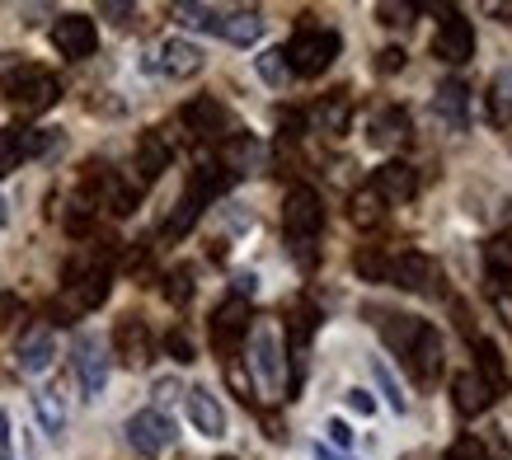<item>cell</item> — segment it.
I'll use <instances>...</instances> for the list:
<instances>
[{"label": "cell", "instance_id": "8d00e7d4", "mask_svg": "<svg viewBox=\"0 0 512 460\" xmlns=\"http://www.w3.org/2000/svg\"><path fill=\"white\" fill-rule=\"evenodd\" d=\"M376 19H381L386 29H404V24H414V5H404V0L390 5V0H381V5H376Z\"/></svg>", "mask_w": 512, "mask_h": 460}, {"label": "cell", "instance_id": "7dc6e473", "mask_svg": "<svg viewBox=\"0 0 512 460\" xmlns=\"http://www.w3.org/2000/svg\"><path fill=\"white\" fill-rule=\"evenodd\" d=\"M104 15H113V24H127V19H132V5H118V0H109V5H104Z\"/></svg>", "mask_w": 512, "mask_h": 460}, {"label": "cell", "instance_id": "8fae6325", "mask_svg": "<svg viewBox=\"0 0 512 460\" xmlns=\"http://www.w3.org/2000/svg\"><path fill=\"white\" fill-rule=\"evenodd\" d=\"M156 66L170 80H193L202 66H207V52H202L193 38H165V43L156 47Z\"/></svg>", "mask_w": 512, "mask_h": 460}, {"label": "cell", "instance_id": "681fc988", "mask_svg": "<svg viewBox=\"0 0 512 460\" xmlns=\"http://www.w3.org/2000/svg\"><path fill=\"white\" fill-rule=\"evenodd\" d=\"M5 451H10V414L0 409V456H5Z\"/></svg>", "mask_w": 512, "mask_h": 460}, {"label": "cell", "instance_id": "9a60e30c", "mask_svg": "<svg viewBox=\"0 0 512 460\" xmlns=\"http://www.w3.org/2000/svg\"><path fill=\"white\" fill-rule=\"evenodd\" d=\"M367 141H372L376 151H395L409 141V113L400 104H386L376 108L372 118H367Z\"/></svg>", "mask_w": 512, "mask_h": 460}, {"label": "cell", "instance_id": "d590c367", "mask_svg": "<svg viewBox=\"0 0 512 460\" xmlns=\"http://www.w3.org/2000/svg\"><path fill=\"white\" fill-rule=\"evenodd\" d=\"M353 273L362 277V282H386V259H381L376 249H362L353 259Z\"/></svg>", "mask_w": 512, "mask_h": 460}, {"label": "cell", "instance_id": "f5cc1de1", "mask_svg": "<svg viewBox=\"0 0 512 460\" xmlns=\"http://www.w3.org/2000/svg\"><path fill=\"white\" fill-rule=\"evenodd\" d=\"M5 221H10V212H5V198H0V226H5Z\"/></svg>", "mask_w": 512, "mask_h": 460}, {"label": "cell", "instance_id": "6da1fadb", "mask_svg": "<svg viewBox=\"0 0 512 460\" xmlns=\"http://www.w3.org/2000/svg\"><path fill=\"white\" fill-rule=\"evenodd\" d=\"M249 376H254V385H259L268 399H278L282 385H287L282 334L273 329V324H254V334H249Z\"/></svg>", "mask_w": 512, "mask_h": 460}, {"label": "cell", "instance_id": "836d02e7", "mask_svg": "<svg viewBox=\"0 0 512 460\" xmlns=\"http://www.w3.org/2000/svg\"><path fill=\"white\" fill-rule=\"evenodd\" d=\"M254 71H259V80H264V85H273V90H278L282 80L292 76V71H287V57H282V47H268V52H259V57H254Z\"/></svg>", "mask_w": 512, "mask_h": 460}, {"label": "cell", "instance_id": "60d3db41", "mask_svg": "<svg viewBox=\"0 0 512 460\" xmlns=\"http://www.w3.org/2000/svg\"><path fill=\"white\" fill-rule=\"evenodd\" d=\"M165 353H170L179 367H188V362H193V343H188L184 329H170V334H165Z\"/></svg>", "mask_w": 512, "mask_h": 460}, {"label": "cell", "instance_id": "d6a6232c", "mask_svg": "<svg viewBox=\"0 0 512 460\" xmlns=\"http://www.w3.org/2000/svg\"><path fill=\"white\" fill-rule=\"evenodd\" d=\"M484 259H489V282L494 287H512V240H494L484 249Z\"/></svg>", "mask_w": 512, "mask_h": 460}, {"label": "cell", "instance_id": "5bb4252c", "mask_svg": "<svg viewBox=\"0 0 512 460\" xmlns=\"http://www.w3.org/2000/svg\"><path fill=\"white\" fill-rule=\"evenodd\" d=\"M245 334H249V301H240V296L221 301V306L212 310V343H217L221 353H231Z\"/></svg>", "mask_w": 512, "mask_h": 460}, {"label": "cell", "instance_id": "2e32d148", "mask_svg": "<svg viewBox=\"0 0 512 460\" xmlns=\"http://www.w3.org/2000/svg\"><path fill=\"white\" fill-rule=\"evenodd\" d=\"M433 113L451 132H470V85L466 80H447L433 99Z\"/></svg>", "mask_w": 512, "mask_h": 460}, {"label": "cell", "instance_id": "9c48e42d", "mask_svg": "<svg viewBox=\"0 0 512 460\" xmlns=\"http://www.w3.org/2000/svg\"><path fill=\"white\" fill-rule=\"evenodd\" d=\"M433 52L447 66H466L470 57H475V29H470V19L447 10V19H442V29H437V38H433Z\"/></svg>", "mask_w": 512, "mask_h": 460}, {"label": "cell", "instance_id": "4dcf8cb0", "mask_svg": "<svg viewBox=\"0 0 512 460\" xmlns=\"http://www.w3.org/2000/svg\"><path fill=\"white\" fill-rule=\"evenodd\" d=\"M372 376H376V390H381V399H386L390 409H395V414H409V395H404V385L395 381V371H390L381 357L372 362Z\"/></svg>", "mask_w": 512, "mask_h": 460}, {"label": "cell", "instance_id": "1f68e13d", "mask_svg": "<svg viewBox=\"0 0 512 460\" xmlns=\"http://www.w3.org/2000/svg\"><path fill=\"white\" fill-rule=\"evenodd\" d=\"M489 113H494L498 127L512 123V71H498L494 85H489Z\"/></svg>", "mask_w": 512, "mask_h": 460}, {"label": "cell", "instance_id": "cb8c5ba5", "mask_svg": "<svg viewBox=\"0 0 512 460\" xmlns=\"http://www.w3.org/2000/svg\"><path fill=\"white\" fill-rule=\"evenodd\" d=\"M170 141L160 137V132H151V137H141L137 146V174H141V184H156L160 174L170 169Z\"/></svg>", "mask_w": 512, "mask_h": 460}, {"label": "cell", "instance_id": "83f0119b", "mask_svg": "<svg viewBox=\"0 0 512 460\" xmlns=\"http://www.w3.org/2000/svg\"><path fill=\"white\" fill-rule=\"evenodd\" d=\"M348 216H353V226L372 230V226H381V216H386V202H381V193H376L372 184H367V188H357L353 198H348Z\"/></svg>", "mask_w": 512, "mask_h": 460}, {"label": "cell", "instance_id": "f546056e", "mask_svg": "<svg viewBox=\"0 0 512 460\" xmlns=\"http://www.w3.org/2000/svg\"><path fill=\"white\" fill-rule=\"evenodd\" d=\"M174 19H179L184 29H198V33H217L221 29L217 5H193V0H179V5H174Z\"/></svg>", "mask_w": 512, "mask_h": 460}, {"label": "cell", "instance_id": "7a4b0ae2", "mask_svg": "<svg viewBox=\"0 0 512 460\" xmlns=\"http://www.w3.org/2000/svg\"><path fill=\"white\" fill-rule=\"evenodd\" d=\"M339 33L334 29H301L292 38V43L282 47V57H287V71L292 76H325L329 66H334V57H339Z\"/></svg>", "mask_w": 512, "mask_h": 460}, {"label": "cell", "instance_id": "4fadbf2b", "mask_svg": "<svg viewBox=\"0 0 512 460\" xmlns=\"http://www.w3.org/2000/svg\"><path fill=\"white\" fill-rule=\"evenodd\" d=\"M113 353H118V362H123V367H132V371L146 367V362H151V353H156L146 320H137V315L118 320V329H113Z\"/></svg>", "mask_w": 512, "mask_h": 460}, {"label": "cell", "instance_id": "ba28073f", "mask_svg": "<svg viewBox=\"0 0 512 460\" xmlns=\"http://www.w3.org/2000/svg\"><path fill=\"white\" fill-rule=\"evenodd\" d=\"M52 47H57L62 57H71V62H85V57H94V47H99V29H94V19L62 15L57 24H52Z\"/></svg>", "mask_w": 512, "mask_h": 460}, {"label": "cell", "instance_id": "ffe728a7", "mask_svg": "<svg viewBox=\"0 0 512 460\" xmlns=\"http://www.w3.org/2000/svg\"><path fill=\"white\" fill-rule=\"evenodd\" d=\"M409 371H414V381L419 385H428V381H437V371H442V334H437L433 324L419 334V343L409 348Z\"/></svg>", "mask_w": 512, "mask_h": 460}, {"label": "cell", "instance_id": "3957f363", "mask_svg": "<svg viewBox=\"0 0 512 460\" xmlns=\"http://www.w3.org/2000/svg\"><path fill=\"white\" fill-rule=\"evenodd\" d=\"M5 94H10V104L19 113H47L62 99V85H57V76H47L38 66H19V71L5 76Z\"/></svg>", "mask_w": 512, "mask_h": 460}, {"label": "cell", "instance_id": "4316f807", "mask_svg": "<svg viewBox=\"0 0 512 460\" xmlns=\"http://www.w3.org/2000/svg\"><path fill=\"white\" fill-rule=\"evenodd\" d=\"M348 118H353V104H348V94H329L325 104L315 108V127L320 132H329V137H343L348 132Z\"/></svg>", "mask_w": 512, "mask_h": 460}, {"label": "cell", "instance_id": "74e56055", "mask_svg": "<svg viewBox=\"0 0 512 460\" xmlns=\"http://www.w3.org/2000/svg\"><path fill=\"white\" fill-rule=\"evenodd\" d=\"M447 460H489V446L466 432V437H456V442L447 446Z\"/></svg>", "mask_w": 512, "mask_h": 460}, {"label": "cell", "instance_id": "603a6c76", "mask_svg": "<svg viewBox=\"0 0 512 460\" xmlns=\"http://www.w3.org/2000/svg\"><path fill=\"white\" fill-rule=\"evenodd\" d=\"M33 418H38V428H43L52 442H62L66 423H71V414H66V399L57 395V390H38V395H33Z\"/></svg>", "mask_w": 512, "mask_h": 460}, {"label": "cell", "instance_id": "52a82bcc", "mask_svg": "<svg viewBox=\"0 0 512 460\" xmlns=\"http://www.w3.org/2000/svg\"><path fill=\"white\" fill-rule=\"evenodd\" d=\"M71 367H76L80 399L104 395V385H109V353H104V343H99V338L76 334V343H71Z\"/></svg>", "mask_w": 512, "mask_h": 460}, {"label": "cell", "instance_id": "5b68a950", "mask_svg": "<svg viewBox=\"0 0 512 460\" xmlns=\"http://www.w3.org/2000/svg\"><path fill=\"white\" fill-rule=\"evenodd\" d=\"M123 432H127V446L146 460L165 456V451L174 446V437H179V432H174V418L160 414V409H141V414H132Z\"/></svg>", "mask_w": 512, "mask_h": 460}, {"label": "cell", "instance_id": "e575fe53", "mask_svg": "<svg viewBox=\"0 0 512 460\" xmlns=\"http://www.w3.org/2000/svg\"><path fill=\"white\" fill-rule=\"evenodd\" d=\"M165 296H170L174 306H188V301H193V268H174V273L165 277Z\"/></svg>", "mask_w": 512, "mask_h": 460}, {"label": "cell", "instance_id": "c3c4849f", "mask_svg": "<svg viewBox=\"0 0 512 460\" xmlns=\"http://www.w3.org/2000/svg\"><path fill=\"white\" fill-rule=\"evenodd\" d=\"M226 376H231V385L240 390V399H249V376L240 367H226Z\"/></svg>", "mask_w": 512, "mask_h": 460}, {"label": "cell", "instance_id": "7402d4cb", "mask_svg": "<svg viewBox=\"0 0 512 460\" xmlns=\"http://www.w3.org/2000/svg\"><path fill=\"white\" fill-rule=\"evenodd\" d=\"M221 38L231 47H254L264 38V15L259 10H231V15H221Z\"/></svg>", "mask_w": 512, "mask_h": 460}, {"label": "cell", "instance_id": "44dd1931", "mask_svg": "<svg viewBox=\"0 0 512 460\" xmlns=\"http://www.w3.org/2000/svg\"><path fill=\"white\" fill-rule=\"evenodd\" d=\"M376 329H381V343H386L395 357H409V348L419 343V334L428 329V324L419 320V315H381L376 320Z\"/></svg>", "mask_w": 512, "mask_h": 460}, {"label": "cell", "instance_id": "b9f144b4", "mask_svg": "<svg viewBox=\"0 0 512 460\" xmlns=\"http://www.w3.org/2000/svg\"><path fill=\"white\" fill-rule=\"evenodd\" d=\"M151 395H156V404H151V409H160V414H165V404H174V399L184 395V385L174 381V376H160V381L151 385Z\"/></svg>", "mask_w": 512, "mask_h": 460}, {"label": "cell", "instance_id": "7bdbcfd3", "mask_svg": "<svg viewBox=\"0 0 512 460\" xmlns=\"http://www.w3.org/2000/svg\"><path fill=\"white\" fill-rule=\"evenodd\" d=\"M376 71H381V76L404 71V47H381V52H376Z\"/></svg>", "mask_w": 512, "mask_h": 460}, {"label": "cell", "instance_id": "f1b7e54d", "mask_svg": "<svg viewBox=\"0 0 512 460\" xmlns=\"http://www.w3.org/2000/svg\"><path fill=\"white\" fill-rule=\"evenodd\" d=\"M19 160H29V127H5L0 132V179L15 174Z\"/></svg>", "mask_w": 512, "mask_h": 460}, {"label": "cell", "instance_id": "d4e9b609", "mask_svg": "<svg viewBox=\"0 0 512 460\" xmlns=\"http://www.w3.org/2000/svg\"><path fill=\"white\" fill-rule=\"evenodd\" d=\"M184 123L198 132V137H221L226 132V108L212 99V94H202V99H193V104L184 108Z\"/></svg>", "mask_w": 512, "mask_h": 460}, {"label": "cell", "instance_id": "ab89813d", "mask_svg": "<svg viewBox=\"0 0 512 460\" xmlns=\"http://www.w3.org/2000/svg\"><path fill=\"white\" fill-rule=\"evenodd\" d=\"M325 446H334V451H348V446L357 442V432L348 428V418H325Z\"/></svg>", "mask_w": 512, "mask_h": 460}, {"label": "cell", "instance_id": "ac0fdd59", "mask_svg": "<svg viewBox=\"0 0 512 460\" xmlns=\"http://www.w3.org/2000/svg\"><path fill=\"white\" fill-rule=\"evenodd\" d=\"M451 404H456L461 418H480L484 409L494 404V395H489V385H484L475 371H456V376H451Z\"/></svg>", "mask_w": 512, "mask_h": 460}, {"label": "cell", "instance_id": "f6af8a7d", "mask_svg": "<svg viewBox=\"0 0 512 460\" xmlns=\"http://www.w3.org/2000/svg\"><path fill=\"white\" fill-rule=\"evenodd\" d=\"M254 292H259V277H254V273H235V296H240V301H249Z\"/></svg>", "mask_w": 512, "mask_h": 460}, {"label": "cell", "instance_id": "30bf717a", "mask_svg": "<svg viewBox=\"0 0 512 460\" xmlns=\"http://www.w3.org/2000/svg\"><path fill=\"white\" fill-rule=\"evenodd\" d=\"M184 409H188V423H193V432H202L207 442L226 437V409H221V399L212 395L207 385H193V390H184Z\"/></svg>", "mask_w": 512, "mask_h": 460}, {"label": "cell", "instance_id": "8992f818", "mask_svg": "<svg viewBox=\"0 0 512 460\" xmlns=\"http://www.w3.org/2000/svg\"><path fill=\"white\" fill-rule=\"evenodd\" d=\"M325 226V202L320 193L306 184H296L287 198H282V230H287V240H315Z\"/></svg>", "mask_w": 512, "mask_h": 460}, {"label": "cell", "instance_id": "7c38bea8", "mask_svg": "<svg viewBox=\"0 0 512 460\" xmlns=\"http://www.w3.org/2000/svg\"><path fill=\"white\" fill-rule=\"evenodd\" d=\"M52 362H57V334H52V324H33L29 334L19 338L15 367L24 371V376H43Z\"/></svg>", "mask_w": 512, "mask_h": 460}, {"label": "cell", "instance_id": "f907efd6", "mask_svg": "<svg viewBox=\"0 0 512 460\" xmlns=\"http://www.w3.org/2000/svg\"><path fill=\"white\" fill-rule=\"evenodd\" d=\"M498 315L512 324V296H498Z\"/></svg>", "mask_w": 512, "mask_h": 460}, {"label": "cell", "instance_id": "484cf974", "mask_svg": "<svg viewBox=\"0 0 512 460\" xmlns=\"http://www.w3.org/2000/svg\"><path fill=\"white\" fill-rule=\"evenodd\" d=\"M221 169H231V174H254V169H264V146L240 132V137L226 141V151H221Z\"/></svg>", "mask_w": 512, "mask_h": 460}, {"label": "cell", "instance_id": "d6986e66", "mask_svg": "<svg viewBox=\"0 0 512 460\" xmlns=\"http://www.w3.org/2000/svg\"><path fill=\"white\" fill-rule=\"evenodd\" d=\"M475 376L489 385V395H508L512 376H508V362H503L494 338H475Z\"/></svg>", "mask_w": 512, "mask_h": 460}, {"label": "cell", "instance_id": "f35d334b", "mask_svg": "<svg viewBox=\"0 0 512 460\" xmlns=\"http://www.w3.org/2000/svg\"><path fill=\"white\" fill-rule=\"evenodd\" d=\"M343 409L357 418H372L376 414V395L372 390H362V385H353V390H343Z\"/></svg>", "mask_w": 512, "mask_h": 460}, {"label": "cell", "instance_id": "11a10c76", "mask_svg": "<svg viewBox=\"0 0 512 460\" xmlns=\"http://www.w3.org/2000/svg\"><path fill=\"white\" fill-rule=\"evenodd\" d=\"M221 460H231V456H221Z\"/></svg>", "mask_w": 512, "mask_h": 460}, {"label": "cell", "instance_id": "bcb514c9", "mask_svg": "<svg viewBox=\"0 0 512 460\" xmlns=\"http://www.w3.org/2000/svg\"><path fill=\"white\" fill-rule=\"evenodd\" d=\"M311 460H362V456H348V451H334V446L315 442V446H311Z\"/></svg>", "mask_w": 512, "mask_h": 460}, {"label": "cell", "instance_id": "277c9868", "mask_svg": "<svg viewBox=\"0 0 512 460\" xmlns=\"http://www.w3.org/2000/svg\"><path fill=\"white\" fill-rule=\"evenodd\" d=\"M386 282L400 287V292H414V296H442V268H437L428 254H419V249L395 254V259L386 263Z\"/></svg>", "mask_w": 512, "mask_h": 460}, {"label": "cell", "instance_id": "ee69618b", "mask_svg": "<svg viewBox=\"0 0 512 460\" xmlns=\"http://www.w3.org/2000/svg\"><path fill=\"white\" fill-rule=\"evenodd\" d=\"M278 123H282L287 137H301V132H306V118H301L296 108H278Z\"/></svg>", "mask_w": 512, "mask_h": 460}, {"label": "cell", "instance_id": "db71d44e", "mask_svg": "<svg viewBox=\"0 0 512 460\" xmlns=\"http://www.w3.org/2000/svg\"><path fill=\"white\" fill-rule=\"evenodd\" d=\"M0 460H15V456H10V451H5V456H0Z\"/></svg>", "mask_w": 512, "mask_h": 460}, {"label": "cell", "instance_id": "816d5d0a", "mask_svg": "<svg viewBox=\"0 0 512 460\" xmlns=\"http://www.w3.org/2000/svg\"><path fill=\"white\" fill-rule=\"evenodd\" d=\"M400 460H428V451H409V456H400Z\"/></svg>", "mask_w": 512, "mask_h": 460}, {"label": "cell", "instance_id": "e0dca14e", "mask_svg": "<svg viewBox=\"0 0 512 460\" xmlns=\"http://www.w3.org/2000/svg\"><path fill=\"white\" fill-rule=\"evenodd\" d=\"M372 188L381 193V202H409L419 193V174H414V165H404V160H386V165L376 169Z\"/></svg>", "mask_w": 512, "mask_h": 460}]
</instances>
